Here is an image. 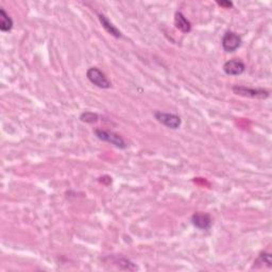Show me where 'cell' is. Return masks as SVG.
<instances>
[{"mask_svg": "<svg viewBox=\"0 0 272 272\" xmlns=\"http://www.w3.org/2000/svg\"><path fill=\"white\" fill-rule=\"evenodd\" d=\"M95 135L97 138L100 139L102 142H107L119 149H125L127 148V143L124 142V139L115 132L103 130V129H96L94 131Z\"/></svg>", "mask_w": 272, "mask_h": 272, "instance_id": "6da1fadb", "label": "cell"}, {"mask_svg": "<svg viewBox=\"0 0 272 272\" xmlns=\"http://www.w3.org/2000/svg\"><path fill=\"white\" fill-rule=\"evenodd\" d=\"M86 77H88L89 81L94 84L95 86L99 89L102 90H108L111 89L112 83L108 79V77L105 76V74L103 71H101L97 67H91L86 71Z\"/></svg>", "mask_w": 272, "mask_h": 272, "instance_id": "7a4b0ae2", "label": "cell"}, {"mask_svg": "<svg viewBox=\"0 0 272 272\" xmlns=\"http://www.w3.org/2000/svg\"><path fill=\"white\" fill-rule=\"evenodd\" d=\"M154 117L156 121L162 123L165 127H167L172 130H177L181 127L182 119L177 114H172V113H165L162 111L154 112Z\"/></svg>", "mask_w": 272, "mask_h": 272, "instance_id": "3957f363", "label": "cell"}, {"mask_svg": "<svg viewBox=\"0 0 272 272\" xmlns=\"http://www.w3.org/2000/svg\"><path fill=\"white\" fill-rule=\"evenodd\" d=\"M242 36L240 34H237L234 31H227L221 38L222 48L225 52H228V54L236 51L242 46Z\"/></svg>", "mask_w": 272, "mask_h": 272, "instance_id": "277c9868", "label": "cell"}, {"mask_svg": "<svg viewBox=\"0 0 272 272\" xmlns=\"http://www.w3.org/2000/svg\"><path fill=\"white\" fill-rule=\"evenodd\" d=\"M232 91H234V94L242 97L248 98H258V99H266L269 97L270 91L264 89H251L247 88V86H240L235 85L233 86Z\"/></svg>", "mask_w": 272, "mask_h": 272, "instance_id": "5b68a950", "label": "cell"}, {"mask_svg": "<svg viewBox=\"0 0 272 272\" xmlns=\"http://www.w3.org/2000/svg\"><path fill=\"white\" fill-rule=\"evenodd\" d=\"M245 70V64L240 59H232L223 65V71L228 76H240Z\"/></svg>", "mask_w": 272, "mask_h": 272, "instance_id": "8992f818", "label": "cell"}, {"mask_svg": "<svg viewBox=\"0 0 272 272\" xmlns=\"http://www.w3.org/2000/svg\"><path fill=\"white\" fill-rule=\"evenodd\" d=\"M191 223L194 224V227L201 230L207 231L211 228L212 225V218L209 214L202 213V212H197L191 216Z\"/></svg>", "mask_w": 272, "mask_h": 272, "instance_id": "52a82bcc", "label": "cell"}, {"mask_svg": "<svg viewBox=\"0 0 272 272\" xmlns=\"http://www.w3.org/2000/svg\"><path fill=\"white\" fill-rule=\"evenodd\" d=\"M98 18H99V22H100V24L102 25L103 29L107 31L109 34H111L112 36H114L116 38L122 37V33L121 32V30L116 28L115 26L109 21V18L107 16L103 14H98Z\"/></svg>", "mask_w": 272, "mask_h": 272, "instance_id": "ba28073f", "label": "cell"}, {"mask_svg": "<svg viewBox=\"0 0 272 272\" xmlns=\"http://www.w3.org/2000/svg\"><path fill=\"white\" fill-rule=\"evenodd\" d=\"M175 26L178 30L183 33H189L191 31V24L182 12H176Z\"/></svg>", "mask_w": 272, "mask_h": 272, "instance_id": "9c48e42d", "label": "cell"}, {"mask_svg": "<svg viewBox=\"0 0 272 272\" xmlns=\"http://www.w3.org/2000/svg\"><path fill=\"white\" fill-rule=\"evenodd\" d=\"M13 19L3 9H0V30L2 32H10L13 29Z\"/></svg>", "mask_w": 272, "mask_h": 272, "instance_id": "30bf717a", "label": "cell"}, {"mask_svg": "<svg viewBox=\"0 0 272 272\" xmlns=\"http://www.w3.org/2000/svg\"><path fill=\"white\" fill-rule=\"evenodd\" d=\"M80 119L81 121L86 123H94L98 121L99 116L98 114H96V113H92V112H83L80 116Z\"/></svg>", "mask_w": 272, "mask_h": 272, "instance_id": "8fae6325", "label": "cell"}, {"mask_svg": "<svg viewBox=\"0 0 272 272\" xmlns=\"http://www.w3.org/2000/svg\"><path fill=\"white\" fill-rule=\"evenodd\" d=\"M254 264H267L268 267H271V254L267 253V252H263V253H261L260 256H258Z\"/></svg>", "mask_w": 272, "mask_h": 272, "instance_id": "7c38bea8", "label": "cell"}, {"mask_svg": "<svg viewBox=\"0 0 272 272\" xmlns=\"http://www.w3.org/2000/svg\"><path fill=\"white\" fill-rule=\"evenodd\" d=\"M217 4L224 9L233 8V2H231V1H217Z\"/></svg>", "mask_w": 272, "mask_h": 272, "instance_id": "4fadbf2b", "label": "cell"}]
</instances>
